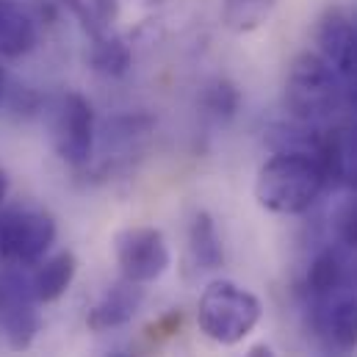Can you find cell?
Segmentation results:
<instances>
[{"label": "cell", "instance_id": "obj_2", "mask_svg": "<svg viewBox=\"0 0 357 357\" xmlns=\"http://www.w3.org/2000/svg\"><path fill=\"white\" fill-rule=\"evenodd\" d=\"M282 102L291 119L321 128L344 105V84L319 53L305 50L288 64Z\"/></svg>", "mask_w": 357, "mask_h": 357}, {"label": "cell", "instance_id": "obj_22", "mask_svg": "<svg viewBox=\"0 0 357 357\" xmlns=\"http://www.w3.org/2000/svg\"><path fill=\"white\" fill-rule=\"evenodd\" d=\"M355 252H357V250H355ZM352 282H355V285H357V264H355V266H352Z\"/></svg>", "mask_w": 357, "mask_h": 357}, {"label": "cell", "instance_id": "obj_20", "mask_svg": "<svg viewBox=\"0 0 357 357\" xmlns=\"http://www.w3.org/2000/svg\"><path fill=\"white\" fill-rule=\"evenodd\" d=\"M8 188H11V183H8V175L0 169V202L8 197Z\"/></svg>", "mask_w": 357, "mask_h": 357}, {"label": "cell", "instance_id": "obj_13", "mask_svg": "<svg viewBox=\"0 0 357 357\" xmlns=\"http://www.w3.org/2000/svg\"><path fill=\"white\" fill-rule=\"evenodd\" d=\"M349 280V268L347 261L341 258L338 250L327 247L321 250L307 268V277H305V288L310 294L313 302H324V299H333L335 294H341V288L347 285Z\"/></svg>", "mask_w": 357, "mask_h": 357}, {"label": "cell", "instance_id": "obj_17", "mask_svg": "<svg viewBox=\"0 0 357 357\" xmlns=\"http://www.w3.org/2000/svg\"><path fill=\"white\" fill-rule=\"evenodd\" d=\"M335 233L338 241L349 250H357V191H352V197L338 208L335 213Z\"/></svg>", "mask_w": 357, "mask_h": 357}, {"label": "cell", "instance_id": "obj_21", "mask_svg": "<svg viewBox=\"0 0 357 357\" xmlns=\"http://www.w3.org/2000/svg\"><path fill=\"white\" fill-rule=\"evenodd\" d=\"M3 94H6V73L0 67V102H3Z\"/></svg>", "mask_w": 357, "mask_h": 357}, {"label": "cell", "instance_id": "obj_9", "mask_svg": "<svg viewBox=\"0 0 357 357\" xmlns=\"http://www.w3.org/2000/svg\"><path fill=\"white\" fill-rule=\"evenodd\" d=\"M319 333L341 352L357 349V294H335L333 299L313 302Z\"/></svg>", "mask_w": 357, "mask_h": 357}, {"label": "cell", "instance_id": "obj_4", "mask_svg": "<svg viewBox=\"0 0 357 357\" xmlns=\"http://www.w3.org/2000/svg\"><path fill=\"white\" fill-rule=\"evenodd\" d=\"M47 128H50V144L56 155L84 169L94 155L97 130H94V108L81 91H64L59 94L47 108Z\"/></svg>", "mask_w": 357, "mask_h": 357}, {"label": "cell", "instance_id": "obj_5", "mask_svg": "<svg viewBox=\"0 0 357 357\" xmlns=\"http://www.w3.org/2000/svg\"><path fill=\"white\" fill-rule=\"evenodd\" d=\"M56 219L42 211L0 213V261L8 266H36L56 244Z\"/></svg>", "mask_w": 357, "mask_h": 357}, {"label": "cell", "instance_id": "obj_1", "mask_svg": "<svg viewBox=\"0 0 357 357\" xmlns=\"http://www.w3.org/2000/svg\"><path fill=\"white\" fill-rule=\"evenodd\" d=\"M324 169L299 153H274L258 169L255 199L258 205L277 216H302L307 213L321 191L327 188Z\"/></svg>", "mask_w": 357, "mask_h": 357}, {"label": "cell", "instance_id": "obj_11", "mask_svg": "<svg viewBox=\"0 0 357 357\" xmlns=\"http://www.w3.org/2000/svg\"><path fill=\"white\" fill-rule=\"evenodd\" d=\"M75 274H78V258L70 250H61V252H56V255H50L45 261H39L33 274L28 277L33 299L39 305L59 302L70 291Z\"/></svg>", "mask_w": 357, "mask_h": 357}, {"label": "cell", "instance_id": "obj_3", "mask_svg": "<svg viewBox=\"0 0 357 357\" xmlns=\"http://www.w3.org/2000/svg\"><path fill=\"white\" fill-rule=\"evenodd\" d=\"M264 319L261 299L233 282V280H213L197 299V324L219 347L241 344Z\"/></svg>", "mask_w": 357, "mask_h": 357}, {"label": "cell", "instance_id": "obj_19", "mask_svg": "<svg viewBox=\"0 0 357 357\" xmlns=\"http://www.w3.org/2000/svg\"><path fill=\"white\" fill-rule=\"evenodd\" d=\"M244 357H274V352H271V347H266V344H255V347H250V352Z\"/></svg>", "mask_w": 357, "mask_h": 357}, {"label": "cell", "instance_id": "obj_6", "mask_svg": "<svg viewBox=\"0 0 357 357\" xmlns=\"http://www.w3.org/2000/svg\"><path fill=\"white\" fill-rule=\"evenodd\" d=\"M114 258L122 280L136 285H150L161 280L172 266V250L158 227L136 225L114 236Z\"/></svg>", "mask_w": 357, "mask_h": 357}, {"label": "cell", "instance_id": "obj_14", "mask_svg": "<svg viewBox=\"0 0 357 357\" xmlns=\"http://www.w3.org/2000/svg\"><path fill=\"white\" fill-rule=\"evenodd\" d=\"M89 64L94 73H100L105 78H122L133 64V50L122 36L102 33V36L91 39Z\"/></svg>", "mask_w": 357, "mask_h": 357}, {"label": "cell", "instance_id": "obj_23", "mask_svg": "<svg viewBox=\"0 0 357 357\" xmlns=\"http://www.w3.org/2000/svg\"><path fill=\"white\" fill-rule=\"evenodd\" d=\"M108 357H130V355H125V352H114V355H108Z\"/></svg>", "mask_w": 357, "mask_h": 357}, {"label": "cell", "instance_id": "obj_10", "mask_svg": "<svg viewBox=\"0 0 357 357\" xmlns=\"http://www.w3.org/2000/svg\"><path fill=\"white\" fill-rule=\"evenodd\" d=\"M39 42V28L22 0H0V59H22Z\"/></svg>", "mask_w": 357, "mask_h": 357}, {"label": "cell", "instance_id": "obj_7", "mask_svg": "<svg viewBox=\"0 0 357 357\" xmlns=\"http://www.w3.org/2000/svg\"><path fill=\"white\" fill-rule=\"evenodd\" d=\"M0 291H3V299H0L3 335L14 352H25L42 330V319L36 310L39 302L31 294V282L20 274H8L0 282Z\"/></svg>", "mask_w": 357, "mask_h": 357}, {"label": "cell", "instance_id": "obj_8", "mask_svg": "<svg viewBox=\"0 0 357 357\" xmlns=\"http://www.w3.org/2000/svg\"><path fill=\"white\" fill-rule=\"evenodd\" d=\"M144 302V288L128 280L114 282L86 313V327L91 333H108L116 327H125L133 321V316L139 313Z\"/></svg>", "mask_w": 357, "mask_h": 357}, {"label": "cell", "instance_id": "obj_16", "mask_svg": "<svg viewBox=\"0 0 357 357\" xmlns=\"http://www.w3.org/2000/svg\"><path fill=\"white\" fill-rule=\"evenodd\" d=\"M202 105L213 119H222V122L233 119L238 105H241V91L236 89V84H230L225 78H216L202 91Z\"/></svg>", "mask_w": 357, "mask_h": 357}, {"label": "cell", "instance_id": "obj_12", "mask_svg": "<svg viewBox=\"0 0 357 357\" xmlns=\"http://www.w3.org/2000/svg\"><path fill=\"white\" fill-rule=\"evenodd\" d=\"M188 255L199 271H216L225 264V247L219 227L208 211H197L188 222Z\"/></svg>", "mask_w": 357, "mask_h": 357}, {"label": "cell", "instance_id": "obj_24", "mask_svg": "<svg viewBox=\"0 0 357 357\" xmlns=\"http://www.w3.org/2000/svg\"><path fill=\"white\" fill-rule=\"evenodd\" d=\"M0 299H3V291H0Z\"/></svg>", "mask_w": 357, "mask_h": 357}, {"label": "cell", "instance_id": "obj_18", "mask_svg": "<svg viewBox=\"0 0 357 357\" xmlns=\"http://www.w3.org/2000/svg\"><path fill=\"white\" fill-rule=\"evenodd\" d=\"M341 183L357 191V128L341 130Z\"/></svg>", "mask_w": 357, "mask_h": 357}, {"label": "cell", "instance_id": "obj_15", "mask_svg": "<svg viewBox=\"0 0 357 357\" xmlns=\"http://www.w3.org/2000/svg\"><path fill=\"white\" fill-rule=\"evenodd\" d=\"M277 0H225L222 20L233 33L258 31L274 11Z\"/></svg>", "mask_w": 357, "mask_h": 357}]
</instances>
